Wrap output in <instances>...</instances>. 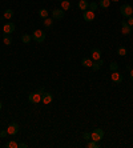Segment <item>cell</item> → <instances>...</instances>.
Instances as JSON below:
<instances>
[{
	"label": "cell",
	"instance_id": "cell-29",
	"mask_svg": "<svg viewBox=\"0 0 133 148\" xmlns=\"http://www.w3.org/2000/svg\"><path fill=\"white\" fill-rule=\"evenodd\" d=\"M83 137H84V139H85L87 141H89V140H91V133H89V132H84V133H83Z\"/></svg>",
	"mask_w": 133,
	"mask_h": 148
},
{
	"label": "cell",
	"instance_id": "cell-18",
	"mask_svg": "<svg viewBox=\"0 0 133 148\" xmlns=\"http://www.w3.org/2000/svg\"><path fill=\"white\" fill-rule=\"evenodd\" d=\"M99 5H100L101 8H104V9H105V8H109L110 0H100V1H99Z\"/></svg>",
	"mask_w": 133,
	"mask_h": 148
},
{
	"label": "cell",
	"instance_id": "cell-25",
	"mask_svg": "<svg viewBox=\"0 0 133 148\" xmlns=\"http://www.w3.org/2000/svg\"><path fill=\"white\" fill-rule=\"evenodd\" d=\"M17 145L19 144H17L15 140H11V141H8L7 144H5V147L7 148H17Z\"/></svg>",
	"mask_w": 133,
	"mask_h": 148
},
{
	"label": "cell",
	"instance_id": "cell-8",
	"mask_svg": "<svg viewBox=\"0 0 133 148\" xmlns=\"http://www.w3.org/2000/svg\"><path fill=\"white\" fill-rule=\"evenodd\" d=\"M83 19L85 20V21H93V20H95V12L91 11V9H87V11H84Z\"/></svg>",
	"mask_w": 133,
	"mask_h": 148
},
{
	"label": "cell",
	"instance_id": "cell-24",
	"mask_svg": "<svg viewBox=\"0 0 133 148\" xmlns=\"http://www.w3.org/2000/svg\"><path fill=\"white\" fill-rule=\"evenodd\" d=\"M52 24H53V19H51V17H47V19H44V25H45L47 28L52 27Z\"/></svg>",
	"mask_w": 133,
	"mask_h": 148
},
{
	"label": "cell",
	"instance_id": "cell-31",
	"mask_svg": "<svg viewBox=\"0 0 133 148\" xmlns=\"http://www.w3.org/2000/svg\"><path fill=\"white\" fill-rule=\"evenodd\" d=\"M28 147V144H25V143H20L19 145H17V148H27Z\"/></svg>",
	"mask_w": 133,
	"mask_h": 148
},
{
	"label": "cell",
	"instance_id": "cell-11",
	"mask_svg": "<svg viewBox=\"0 0 133 148\" xmlns=\"http://www.w3.org/2000/svg\"><path fill=\"white\" fill-rule=\"evenodd\" d=\"M121 32L122 35H129L132 33V27L126 21H121Z\"/></svg>",
	"mask_w": 133,
	"mask_h": 148
},
{
	"label": "cell",
	"instance_id": "cell-15",
	"mask_svg": "<svg viewBox=\"0 0 133 148\" xmlns=\"http://www.w3.org/2000/svg\"><path fill=\"white\" fill-rule=\"evenodd\" d=\"M12 17H13V11H12L11 8H8V9H5L3 13V19L5 20H11Z\"/></svg>",
	"mask_w": 133,
	"mask_h": 148
},
{
	"label": "cell",
	"instance_id": "cell-6",
	"mask_svg": "<svg viewBox=\"0 0 133 148\" xmlns=\"http://www.w3.org/2000/svg\"><path fill=\"white\" fill-rule=\"evenodd\" d=\"M110 79H112V82L116 83V84H120V83L124 80L122 75L120 74V72H117V71H113V72H112V75H110Z\"/></svg>",
	"mask_w": 133,
	"mask_h": 148
},
{
	"label": "cell",
	"instance_id": "cell-16",
	"mask_svg": "<svg viewBox=\"0 0 133 148\" xmlns=\"http://www.w3.org/2000/svg\"><path fill=\"white\" fill-rule=\"evenodd\" d=\"M92 64H93V60H92L91 58H84L83 60H81V66L83 67H89V68H92Z\"/></svg>",
	"mask_w": 133,
	"mask_h": 148
},
{
	"label": "cell",
	"instance_id": "cell-2",
	"mask_svg": "<svg viewBox=\"0 0 133 148\" xmlns=\"http://www.w3.org/2000/svg\"><path fill=\"white\" fill-rule=\"evenodd\" d=\"M104 137V131L101 128H96L93 129V132L91 133V140L95 141H100Z\"/></svg>",
	"mask_w": 133,
	"mask_h": 148
},
{
	"label": "cell",
	"instance_id": "cell-9",
	"mask_svg": "<svg viewBox=\"0 0 133 148\" xmlns=\"http://www.w3.org/2000/svg\"><path fill=\"white\" fill-rule=\"evenodd\" d=\"M65 11H63L61 8H56L55 11L52 12V16H53V19H56V20H61V19H64V13Z\"/></svg>",
	"mask_w": 133,
	"mask_h": 148
},
{
	"label": "cell",
	"instance_id": "cell-12",
	"mask_svg": "<svg viewBox=\"0 0 133 148\" xmlns=\"http://www.w3.org/2000/svg\"><path fill=\"white\" fill-rule=\"evenodd\" d=\"M91 59L92 60H99V59H101V51H100L99 48H93V50L91 51Z\"/></svg>",
	"mask_w": 133,
	"mask_h": 148
},
{
	"label": "cell",
	"instance_id": "cell-36",
	"mask_svg": "<svg viewBox=\"0 0 133 148\" xmlns=\"http://www.w3.org/2000/svg\"><path fill=\"white\" fill-rule=\"evenodd\" d=\"M60 1H63V0H60Z\"/></svg>",
	"mask_w": 133,
	"mask_h": 148
},
{
	"label": "cell",
	"instance_id": "cell-17",
	"mask_svg": "<svg viewBox=\"0 0 133 148\" xmlns=\"http://www.w3.org/2000/svg\"><path fill=\"white\" fill-rule=\"evenodd\" d=\"M69 8H71V1L69 0H63L61 1V9L63 11H68Z\"/></svg>",
	"mask_w": 133,
	"mask_h": 148
},
{
	"label": "cell",
	"instance_id": "cell-22",
	"mask_svg": "<svg viewBox=\"0 0 133 148\" xmlns=\"http://www.w3.org/2000/svg\"><path fill=\"white\" fill-rule=\"evenodd\" d=\"M39 15H40V17H43V19H47V17H48V11H47L45 8H41V9L39 11Z\"/></svg>",
	"mask_w": 133,
	"mask_h": 148
},
{
	"label": "cell",
	"instance_id": "cell-30",
	"mask_svg": "<svg viewBox=\"0 0 133 148\" xmlns=\"http://www.w3.org/2000/svg\"><path fill=\"white\" fill-rule=\"evenodd\" d=\"M126 23L129 24L130 27H133V16H129V19L126 20Z\"/></svg>",
	"mask_w": 133,
	"mask_h": 148
},
{
	"label": "cell",
	"instance_id": "cell-7",
	"mask_svg": "<svg viewBox=\"0 0 133 148\" xmlns=\"http://www.w3.org/2000/svg\"><path fill=\"white\" fill-rule=\"evenodd\" d=\"M7 131H8V135H16V133L19 132V124L17 123H11V124L8 125V128H7Z\"/></svg>",
	"mask_w": 133,
	"mask_h": 148
},
{
	"label": "cell",
	"instance_id": "cell-14",
	"mask_svg": "<svg viewBox=\"0 0 133 148\" xmlns=\"http://www.w3.org/2000/svg\"><path fill=\"white\" fill-rule=\"evenodd\" d=\"M79 8L81 11H87L88 7H89V3H88V0H79Z\"/></svg>",
	"mask_w": 133,
	"mask_h": 148
},
{
	"label": "cell",
	"instance_id": "cell-34",
	"mask_svg": "<svg viewBox=\"0 0 133 148\" xmlns=\"http://www.w3.org/2000/svg\"><path fill=\"white\" fill-rule=\"evenodd\" d=\"M1 107H3V104H1V101H0V111H1Z\"/></svg>",
	"mask_w": 133,
	"mask_h": 148
},
{
	"label": "cell",
	"instance_id": "cell-21",
	"mask_svg": "<svg viewBox=\"0 0 133 148\" xmlns=\"http://www.w3.org/2000/svg\"><path fill=\"white\" fill-rule=\"evenodd\" d=\"M3 43L5 44V46H9V44H12V38L9 35H4L3 38Z\"/></svg>",
	"mask_w": 133,
	"mask_h": 148
},
{
	"label": "cell",
	"instance_id": "cell-33",
	"mask_svg": "<svg viewBox=\"0 0 133 148\" xmlns=\"http://www.w3.org/2000/svg\"><path fill=\"white\" fill-rule=\"evenodd\" d=\"M130 80L133 82V70H130Z\"/></svg>",
	"mask_w": 133,
	"mask_h": 148
},
{
	"label": "cell",
	"instance_id": "cell-1",
	"mask_svg": "<svg viewBox=\"0 0 133 148\" xmlns=\"http://www.w3.org/2000/svg\"><path fill=\"white\" fill-rule=\"evenodd\" d=\"M32 39L36 42V43H43L45 40V32L41 31V29H36V31L32 33Z\"/></svg>",
	"mask_w": 133,
	"mask_h": 148
},
{
	"label": "cell",
	"instance_id": "cell-35",
	"mask_svg": "<svg viewBox=\"0 0 133 148\" xmlns=\"http://www.w3.org/2000/svg\"><path fill=\"white\" fill-rule=\"evenodd\" d=\"M110 1H120V0H110Z\"/></svg>",
	"mask_w": 133,
	"mask_h": 148
},
{
	"label": "cell",
	"instance_id": "cell-19",
	"mask_svg": "<svg viewBox=\"0 0 133 148\" xmlns=\"http://www.w3.org/2000/svg\"><path fill=\"white\" fill-rule=\"evenodd\" d=\"M88 148H99L100 144H99V141H95V140H89L88 141V144H87Z\"/></svg>",
	"mask_w": 133,
	"mask_h": 148
},
{
	"label": "cell",
	"instance_id": "cell-32",
	"mask_svg": "<svg viewBox=\"0 0 133 148\" xmlns=\"http://www.w3.org/2000/svg\"><path fill=\"white\" fill-rule=\"evenodd\" d=\"M37 92H39V94H40V95H41V96H43V94H44V88H39V90H37Z\"/></svg>",
	"mask_w": 133,
	"mask_h": 148
},
{
	"label": "cell",
	"instance_id": "cell-28",
	"mask_svg": "<svg viewBox=\"0 0 133 148\" xmlns=\"http://www.w3.org/2000/svg\"><path fill=\"white\" fill-rule=\"evenodd\" d=\"M7 135H8V131H7V129H3V131H0V137H1V139L7 137Z\"/></svg>",
	"mask_w": 133,
	"mask_h": 148
},
{
	"label": "cell",
	"instance_id": "cell-3",
	"mask_svg": "<svg viewBox=\"0 0 133 148\" xmlns=\"http://www.w3.org/2000/svg\"><path fill=\"white\" fill-rule=\"evenodd\" d=\"M120 12H121L122 16L129 17V16H132V13H133V8H132L130 4H124V5H121V8H120Z\"/></svg>",
	"mask_w": 133,
	"mask_h": 148
},
{
	"label": "cell",
	"instance_id": "cell-10",
	"mask_svg": "<svg viewBox=\"0 0 133 148\" xmlns=\"http://www.w3.org/2000/svg\"><path fill=\"white\" fill-rule=\"evenodd\" d=\"M53 100V95L51 94V92H44L41 96V101L44 103V104H51Z\"/></svg>",
	"mask_w": 133,
	"mask_h": 148
},
{
	"label": "cell",
	"instance_id": "cell-20",
	"mask_svg": "<svg viewBox=\"0 0 133 148\" xmlns=\"http://www.w3.org/2000/svg\"><path fill=\"white\" fill-rule=\"evenodd\" d=\"M31 40H32V36L31 35H23L21 36V42H23L24 44H29Z\"/></svg>",
	"mask_w": 133,
	"mask_h": 148
},
{
	"label": "cell",
	"instance_id": "cell-26",
	"mask_svg": "<svg viewBox=\"0 0 133 148\" xmlns=\"http://www.w3.org/2000/svg\"><path fill=\"white\" fill-rule=\"evenodd\" d=\"M97 7H99V4L95 3V1H92V3H89V7H88V9H91V11L95 12L96 9H97Z\"/></svg>",
	"mask_w": 133,
	"mask_h": 148
},
{
	"label": "cell",
	"instance_id": "cell-23",
	"mask_svg": "<svg viewBox=\"0 0 133 148\" xmlns=\"http://www.w3.org/2000/svg\"><path fill=\"white\" fill-rule=\"evenodd\" d=\"M117 54L120 55V56H125L126 55V48L122 47V46H120V47L117 48Z\"/></svg>",
	"mask_w": 133,
	"mask_h": 148
},
{
	"label": "cell",
	"instance_id": "cell-5",
	"mask_svg": "<svg viewBox=\"0 0 133 148\" xmlns=\"http://www.w3.org/2000/svg\"><path fill=\"white\" fill-rule=\"evenodd\" d=\"M15 29H16V27H15V24L12 23V21H8V23H5L3 25V31H4L5 35H11Z\"/></svg>",
	"mask_w": 133,
	"mask_h": 148
},
{
	"label": "cell",
	"instance_id": "cell-4",
	"mask_svg": "<svg viewBox=\"0 0 133 148\" xmlns=\"http://www.w3.org/2000/svg\"><path fill=\"white\" fill-rule=\"evenodd\" d=\"M28 100H29V103H32V104H39V103L41 101V95L39 94L37 91H36V92H32V94L28 96Z\"/></svg>",
	"mask_w": 133,
	"mask_h": 148
},
{
	"label": "cell",
	"instance_id": "cell-13",
	"mask_svg": "<svg viewBox=\"0 0 133 148\" xmlns=\"http://www.w3.org/2000/svg\"><path fill=\"white\" fill-rule=\"evenodd\" d=\"M103 64H104V62L101 60V59H99V60H95L93 62V64H92V70L93 71H99L101 67H103Z\"/></svg>",
	"mask_w": 133,
	"mask_h": 148
},
{
	"label": "cell",
	"instance_id": "cell-27",
	"mask_svg": "<svg viewBox=\"0 0 133 148\" xmlns=\"http://www.w3.org/2000/svg\"><path fill=\"white\" fill-rule=\"evenodd\" d=\"M109 68H110V71H112V72H113V71H117V70H118L117 63H116V62H112V63H110V66H109Z\"/></svg>",
	"mask_w": 133,
	"mask_h": 148
}]
</instances>
